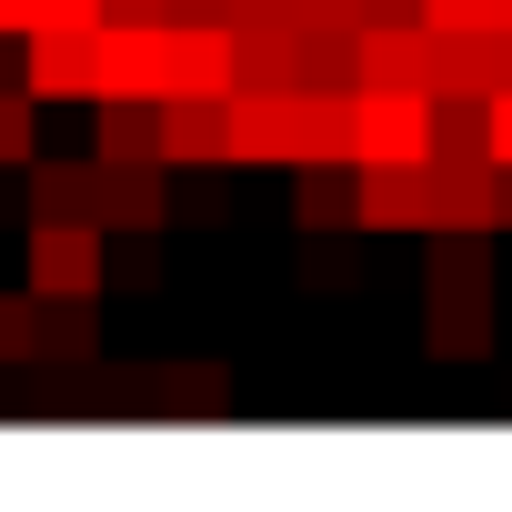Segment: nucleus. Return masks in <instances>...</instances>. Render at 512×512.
I'll return each mask as SVG.
<instances>
[{
	"label": "nucleus",
	"mask_w": 512,
	"mask_h": 512,
	"mask_svg": "<svg viewBox=\"0 0 512 512\" xmlns=\"http://www.w3.org/2000/svg\"><path fill=\"white\" fill-rule=\"evenodd\" d=\"M21 292L31 302H101L111 292V231L101 221H31L21 241Z\"/></svg>",
	"instance_id": "f257e3e1"
},
{
	"label": "nucleus",
	"mask_w": 512,
	"mask_h": 512,
	"mask_svg": "<svg viewBox=\"0 0 512 512\" xmlns=\"http://www.w3.org/2000/svg\"><path fill=\"white\" fill-rule=\"evenodd\" d=\"M352 161H432V91L352 81Z\"/></svg>",
	"instance_id": "f03ea898"
},
{
	"label": "nucleus",
	"mask_w": 512,
	"mask_h": 512,
	"mask_svg": "<svg viewBox=\"0 0 512 512\" xmlns=\"http://www.w3.org/2000/svg\"><path fill=\"white\" fill-rule=\"evenodd\" d=\"M352 231H432V161H352Z\"/></svg>",
	"instance_id": "7ed1b4c3"
},
{
	"label": "nucleus",
	"mask_w": 512,
	"mask_h": 512,
	"mask_svg": "<svg viewBox=\"0 0 512 512\" xmlns=\"http://www.w3.org/2000/svg\"><path fill=\"white\" fill-rule=\"evenodd\" d=\"M91 31L101 21H81V31H21V91L31 101H91L101 91V51H91Z\"/></svg>",
	"instance_id": "20e7f679"
},
{
	"label": "nucleus",
	"mask_w": 512,
	"mask_h": 512,
	"mask_svg": "<svg viewBox=\"0 0 512 512\" xmlns=\"http://www.w3.org/2000/svg\"><path fill=\"white\" fill-rule=\"evenodd\" d=\"M161 161L171 171H231V91L161 101Z\"/></svg>",
	"instance_id": "39448f33"
},
{
	"label": "nucleus",
	"mask_w": 512,
	"mask_h": 512,
	"mask_svg": "<svg viewBox=\"0 0 512 512\" xmlns=\"http://www.w3.org/2000/svg\"><path fill=\"white\" fill-rule=\"evenodd\" d=\"M171 161H101V231H171Z\"/></svg>",
	"instance_id": "423d86ee"
},
{
	"label": "nucleus",
	"mask_w": 512,
	"mask_h": 512,
	"mask_svg": "<svg viewBox=\"0 0 512 512\" xmlns=\"http://www.w3.org/2000/svg\"><path fill=\"white\" fill-rule=\"evenodd\" d=\"M422 352H432V362H482V352H492V292L422 282Z\"/></svg>",
	"instance_id": "0eeeda50"
},
{
	"label": "nucleus",
	"mask_w": 512,
	"mask_h": 512,
	"mask_svg": "<svg viewBox=\"0 0 512 512\" xmlns=\"http://www.w3.org/2000/svg\"><path fill=\"white\" fill-rule=\"evenodd\" d=\"M231 161H302V81L292 91H231Z\"/></svg>",
	"instance_id": "6e6552de"
},
{
	"label": "nucleus",
	"mask_w": 512,
	"mask_h": 512,
	"mask_svg": "<svg viewBox=\"0 0 512 512\" xmlns=\"http://www.w3.org/2000/svg\"><path fill=\"white\" fill-rule=\"evenodd\" d=\"M352 81L432 91V31H422V21H362V31H352Z\"/></svg>",
	"instance_id": "1a4fd4ad"
},
{
	"label": "nucleus",
	"mask_w": 512,
	"mask_h": 512,
	"mask_svg": "<svg viewBox=\"0 0 512 512\" xmlns=\"http://www.w3.org/2000/svg\"><path fill=\"white\" fill-rule=\"evenodd\" d=\"M432 231H502V161H432Z\"/></svg>",
	"instance_id": "9d476101"
},
{
	"label": "nucleus",
	"mask_w": 512,
	"mask_h": 512,
	"mask_svg": "<svg viewBox=\"0 0 512 512\" xmlns=\"http://www.w3.org/2000/svg\"><path fill=\"white\" fill-rule=\"evenodd\" d=\"M91 161H161V101H91Z\"/></svg>",
	"instance_id": "9b49d317"
},
{
	"label": "nucleus",
	"mask_w": 512,
	"mask_h": 512,
	"mask_svg": "<svg viewBox=\"0 0 512 512\" xmlns=\"http://www.w3.org/2000/svg\"><path fill=\"white\" fill-rule=\"evenodd\" d=\"M31 221H101V161H41L31 151Z\"/></svg>",
	"instance_id": "f8f14e48"
},
{
	"label": "nucleus",
	"mask_w": 512,
	"mask_h": 512,
	"mask_svg": "<svg viewBox=\"0 0 512 512\" xmlns=\"http://www.w3.org/2000/svg\"><path fill=\"white\" fill-rule=\"evenodd\" d=\"M141 402H161V412H181V422H211V412H231V372H221V362H161V372L141 382Z\"/></svg>",
	"instance_id": "ddd939ff"
},
{
	"label": "nucleus",
	"mask_w": 512,
	"mask_h": 512,
	"mask_svg": "<svg viewBox=\"0 0 512 512\" xmlns=\"http://www.w3.org/2000/svg\"><path fill=\"white\" fill-rule=\"evenodd\" d=\"M292 221L302 231H352V161H292Z\"/></svg>",
	"instance_id": "4468645a"
},
{
	"label": "nucleus",
	"mask_w": 512,
	"mask_h": 512,
	"mask_svg": "<svg viewBox=\"0 0 512 512\" xmlns=\"http://www.w3.org/2000/svg\"><path fill=\"white\" fill-rule=\"evenodd\" d=\"M292 81H302V21L241 31V81L231 91H292Z\"/></svg>",
	"instance_id": "2eb2a0df"
},
{
	"label": "nucleus",
	"mask_w": 512,
	"mask_h": 512,
	"mask_svg": "<svg viewBox=\"0 0 512 512\" xmlns=\"http://www.w3.org/2000/svg\"><path fill=\"white\" fill-rule=\"evenodd\" d=\"M31 362H51V372H91V362H101L91 302H41V342H31Z\"/></svg>",
	"instance_id": "dca6fc26"
},
{
	"label": "nucleus",
	"mask_w": 512,
	"mask_h": 512,
	"mask_svg": "<svg viewBox=\"0 0 512 512\" xmlns=\"http://www.w3.org/2000/svg\"><path fill=\"white\" fill-rule=\"evenodd\" d=\"M302 161H352V81H302Z\"/></svg>",
	"instance_id": "f3484780"
},
{
	"label": "nucleus",
	"mask_w": 512,
	"mask_h": 512,
	"mask_svg": "<svg viewBox=\"0 0 512 512\" xmlns=\"http://www.w3.org/2000/svg\"><path fill=\"white\" fill-rule=\"evenodd\" d=\"M41 101L21 91V81H0V171H31V151H41V121H31Z\"/></svg>",
	"instance_id": "a211bd4d"
},
{
	"label": "nucleus",
	"mask_w": 512,
	"mask_h": 512,
	"mask_svg": "<svg viewBox=\"0 0 512 512\" xmlns=\"http://www.w3.org/2000/svg\"><path fill=\"white\" fill-rule=\"evenodd\" d=\"M31 342H41V302L31 292H0V372H21Z\"/></svg>",
	"instance_id": "6ab92c4d"
},
{
	"label": "nucleus",
	"mask_w": 512,
	"mask_h": 512,
	"mask_svg": "<svg viewBox=\"0 0 512 512\" xmlns=\"http://www.w3.org/2000/svg\"><path fill=\"white\" fill-rule=\"evenodd\" d=\"M161 231H131V251L111 262V282H131V292H161V251H151Z\"/></svg>",
	"instance_id": "aec40b11"
},
{
	"label": "nucleus",
	"mask_w": 512,
	"mask_h": 512,
	"mask_svg": "<svg viewBox=\"0 0 512 512\" xmlns=\"http://www.w3.org/2000/svg\"><path fill=\"white\" fill-rule=\"evenodd\" d=\"M422 31H492V0H422Z\"/></svg>",
	"instance_id": "412c9836"
},
{
	"label": "nucleus",
	"mask_w": 512,
	"mask_h": 512,
	"mask_svg": "<svg viewBox=\"0 0 512 512\" xmlns=\"http://www.w3.org/2000/svg\"><path fill=\"white\" fill-rule=\"evenodd\" d=\"M482 141H492V161L512 171V81H502V91H482Z\"/></svg>",
	"instance_id": "4be33fe9"
},
{
	"label": "nucleus",
	"mask_w": 512,
	"mask_h": 512,
	"mask_svg": "<svg viewBox=\"0 0 512 512\" xmlns=\"http://www.w3.org/2000/svg\"><path fill=\"white\" fill-rule=\"evenodd\" d=\"M302 31H362V0H292Z\"/></svg>",
	"instance_id": "5701e85b"
},
{
	"label": "nucleus",
	"mask_w": 512,
	"mask_h": 512,
	"mask_svg": "<svg viewBox=\"0 0 512 512\" xmlns=\"http://www.w3.org/2000/svg\"><path fill=\"white\" fill-rule=\"evenodd\" d=\"M41 21H51V31H81V21H101V0H31V31H41Z\"/></svg>",
	"instance_id": "b1692460"
},
{
	"label": "nucleus",
	"mask_w": 512,
	"mask_h": 512,
	"mask_svg": "<svg viewBox=\"0 0 512 512\" xmlns=\"http://www.w3.org/2000/svg\"><path fill=\"white\" fill-rule=\"evenodd\" d=\"M111 21H171V0H101Z\"/></svg>",
	"instance_id": "393cba45"
},
{
	"label": "nucleus",
	"mask_w": 512,
	"mask_h": 512,
	"mask_svg": "<svg viewBox=\"0 0 512 512\" xmlns=\"http://www.w3.org/2000/svg\"><path fill=\"white\" fill-rule=\"evenodd\" d=\"M31 31V0H0V41H21Z\"/></svg>",
	"instance_id": "a878e982"
},
{
	"label": "nucleus",
	"mask_w": 512,
	"mask_h": 512,
	"mask_svg": "<svg viewBox=\"0 0 512 512\" xmlns=\"http://www.w3.org/2000/svg\"><path fill=\"white\" fill-rule=\"evenodd\" d=\"M492 31H512V0H492Z\"/></svg>",
	"instance_id": "bb28decb"
},
{
	"label": "nucleus",
	"mask_w": 512,
	"mask_h": 512,
	"mask_svg": "<svg viewBox=\"0 0 512 512\" xmlns=\"http://www.w3.org/2000/svg\"><path fill=\"white\" fill-rule=\"evenodd\" d=\"M502 231H512V171H502Z\"/></svg>",
	"instance_id": "cd10ccee"
}]
</instances>
